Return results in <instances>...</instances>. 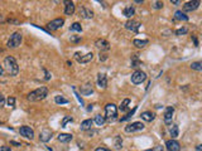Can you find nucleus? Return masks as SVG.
<instances>
[{
	"instance_id": "50",
	"label": "nucleus",
	"mask_w": 202,
	"mask_h": 151,
	"mask_svg": "<svg viewBox=\"0 0 202 151\" xmlns=\"http://www.w3.org/2000/svg\"><path fill=\"white\" fill-rule=\"evenodd\" d=\"M3 72H4V69H3V67L0 66V77H1V74H3Z\"/></svg>"
},
{
	"instance_id": "44",
	"label": "nucleus",
	"mask_w": 202,
	"mask_h": 151,
	"mask_svg": "<svg viewBox=\"0 0 202 151\" xmlns=\"http://www.w3.org/2000/svg\"><path fill=\"white\" fill-rule=\"evenodd\" d=\"M192 39H193V42H195V45L197 47V45H198V40H197V38H196L195 35H192Z\"/></svg>"
},
{
	"instance_id": "40",
	"label": "nucleus",
	"mask_w": 202,
	"mask_h": 151,
	"mask_svg": "<svg viewBox=\"0 0 202 151\" xmlns=\"http://www.w3.org/2000/svg\"><path fill=\"white\" fill-rule=\"evenodd\" d=\"M71 42H73V43H77V42H80L81 40V37H75V35H71Z\"/></svg>"
},
{
	"instance_id": "20",
	"label": "nucleus",
	"mask_w": 202,
	"mask_h": 151,
	"mask_svg": "<svg viewBox=\"0 0 202 151\" xmlns=\"http://www.w3.org/2000/svg\"><path fill=\"white\" fill-rule=\"evenodd\" d=\"M92 125H94L92 120H85V121L81 122V126H80V128H81V131H88V130H91Z\"/></svg>"
},
{
	"instance_id": "43",
	"label": "nucleus",
	"mask_w": 202,
	"mask_h": 151,
	"mask_svg": "<svg viewBox=\"0 0 202 151\" xmlns=\"http://www.w3.org/2000/svg\"><path fill=\"white\" fill-rule=\"evenodd\" d=\"M95 151H111L110 149H106V147H97Z\"/></svg>"
},
{
	"instance_id": "8",
	"label": "nucleus",
	"mask_w": 202,
	"mask_h": 151,
	"mask_svg": "<svg viewBox=\"0 0 202 151\" xmlns=\"http://www.w3.org/2000/svg\"><path fill=\"white\" fill-rule=\"evenodd\" d=\"M140 23H138V21H135V20H133V19H129L125 23V28L128 29V30H130V32H133V33H138L139 32V28H140Z\"/></svg>"
},
{
	"instance_id": "33",
	"label": "nucleus",
	"mask_w": 202,
	"mask_h": 151,
	"mask_svg": "<svg viewBox=\"0 0 202 151\" xmlns=\"http://www.w3.org/2000/svg\"><path fill=\"white\" fill-rule=\"evenodd\" d=\"M129 103H130V100H129V98H125L123 102H121V105L119 106V110H120V111H125Z\"/></svg>"
},
{
	"instance_id": "10",
	"label": "nucleus",
	"mask_w": 202,
	"mask_h": 151,
	"mask_svg": "<svg viewBox=\"0 0 202 151\" xmlns=\"http://www.w3.org/2000/svg\"><path fill=\"white\" fill-rule=\"evenodd\" d=\"M19 132H20V135L22 136H24V137H27V139H33L34 137V131L32 130V128L29 127V126H22L19 128Z\"/></svg>"
},
{
	"instance_id": "7",
	"label": "nucleus",
	"mask_w": 202,
	"mask_h": 151,
	"mask_svg": "<svg viewBox=\"0 0 202 151\" xmlns=\"http://www.w3.org/2000/svg\"><path fill=\"white\" fill-rule=\"evenodd\" d=\"M143 128H144V123L133 122V123H129L128 126H125V132L130 133V132H135V131H142Z\"/></svg>"
},
{
	"instance_id": "19",
	"label": "nucleus",
	"mask_w": 202,
	"mask_h": 151,
	"mask_svg": "<svg viewBox=\"0 0 202 151\" xmlns=\"http://www.w3.org/2000/svg\"><path fill=\"white\" fill-rule=\"evenodd\" d=\"M66 8H65V14L66 15H72L75 13V3L73 1H65Z\"/></svg>"
},
{
	"instance_id": "31",
	"label": "nucleus",
	"mask_w": 202,
	"mask_h": 151,
	"mask_svg": "<svg viewBox=\"0 0 202 151\" xmlns=\"http://www.w3.org/2000/svg\"><path fill=\"white\" fill-rule=\"evenodd\" d=\"M139 66H142V62L138 59V57H136V54H134V57H133V61H131V67L133 68H136V67H139Z\"/></svg>"
},
{
	"instance_id": "18",
	"label": "nucleus",
	"mask_w": 202,
	"mask_h": 151,
	"mask_svg": "<svg viewBox=\"0 0 202 151\" xmlns=\"http://www.w3.org/2000/svg\"><path fill=\"white\" fill-rule=\"evenodd\" d=\"M92 59H94V54H92V52H91V53H87V54H85V56L78 57V58H77V62H78V63L85 64V63L91 62Z\"/></svg>"
},
{
	"instance_id": "16",
	"label": "nucleus",
	"mask_w": 202,
	"mask_h": 151,
	"mask_svg": "<svg viewBox=\"0 0 202 151\" xmlns=\"http://www.w3.org/2000/svg\"><path fill=\"white\" fill-rule=\"evenodd\" d=\"M51 139H52V131L48 130V128H46V130H43L39 133V140L42 142H48Z\"/></svg>"
},
{
	"instance_id": "25",
	"label": "nucleus",
	"mask_w": 202,
	"mask_h": 151,
	"mask_svg": "<svg viewBox=\"0 0 202 151\" xmlns=\"http://www.w3.org/2000/svg\"><path fill=\"white\" fill-rule=\"evenodd\" d=\"M174 19H176V20L187 21V20H188V17H187V15H186L183 12H181V10H177V12L174 13Z\"/></svg>"
},
{
	"instance_id": "30",
	"label": "nucleus",
	"mask_w": 202,
	"mask_h": 151,
	"mask_svg": "<svg viewBox=\"0 0 202 151\" xmlns=\"http://www.w3.org/2000/svg\"><path fill=\"white\" fill-rule=\"evenodd\" d=\"M70 30L71 32H82V26L80 23H73L71 26H70Z\"/></svg>"
},
{
	"instance_id": "41",
	"label": "nucleus",
	"mask_w": 202,
	"mask_h": 151,
	"mask_svg": "<svg viewBox=\"0 0 202 151\" xmlns=\"http://www.w3.org/2000/svg\"><path fill=\"white\" fill-rule=\"evenodd\" d=\"M4 97H3V95L0 93V107H4Z\"/></svg>"
},
{
	"instance_id": "26",
	"label": "nucleus",
	"mask_w": 202,
	"mask_h": 151,
	"mask_svg": "<svg viewBox=\"0 0 202 151\" xmlns=\"http://www.w3.org/2000/svg\"><path fill=\"white\" fill-rule=\"evenodd\" d=\"M134 45L136 48H144L145 45H148V43H149V40H147V39H134Z\"/></svg>"
},
{
	"instance_id": "42",
	"label": "nucleus",
	"mask_w": 202,
	"mask_h": 151,
	"mask_svg": "<svg viewBox=\"0 0 202 151\" xmlns=\"http://www.w3.org/2000/svg\"><path fill=\"white\" fill-rule=\"evenodd\" d=\"M0 151H12V150H10L9 146H1L0 147Z\"/></svg>"
},
{
	"instance_id": "29",
	"label": "nucleus",
	"mask_w": 202,
	"mask_h": 151,
	"mask_svg": "<svg viewBox=\"0 0 202 151\" xmlns=\"http://www.w3.org/2000/svg\"><path fill=\"white\" fill-rule=\"evenodd\" d=\"M55 102L57 105H65V103H68V100L65 98L63 96H56L55 97Z\"/></svg>"
},
{
	"instance_id": "35",
	"label": "nucleus",
	"mask_w": 202,
	"mask_h": 151,
	"mask_svg": "<svg viewBox=\"0 0 202 151\" xmlns=\"http://www.w3.org/2000/svg\"><path fill=\"white\" fill-rule=\"evenodd\" d=\"M72 121H73V118H72L71 116H67V117H65V118L62 120V123H61V125H62V127H66L67 122H72Z\"/></svg>"
},
{
	"instance_id": "51",
	"label": "nucleus",
	"mask_w": 202,
	"mask_h": 151,
	"mask_svg": "<svg viewBox=\"0 0 202 151\" xmlns=\"http://www.w3.org/2000/svg\"><path fill=\"white\" fill-rule=\"evenodd\" d=\"M92 110V105H90L88 107H87V111H91Z\"/></svg>"
},
{
	"instance_id": "32",
	"label": "nucleus",
	"mask_w": 202,
	"mask_h": 151,
	"mask_svg": "<svg viewBox=\"0 0 202 151\" xmlns=\"http://www.w3.org/2000/svg\"><path fill=\"white\" fill-rule=\"evenodd\" d=\"M191 68L193 69V71H202V63L201 62H193L191 64Z\"/></svg>"
},
{
	"instance_id": "48",
	"label": "nucleus",
	"mask_w": 202,
	"mask_h": 151,
	"mask_svg": "<svg viewBox=\"0 0 202 151\" xmlns=\"http://www.w3.org/2000/svg\"><path fill=\"white\" fill-rule=\"evenodd\" d=\"M171 3H172V4H174V5H178V4H179V1H178V0H172Z\"/></svg>"
},
{
	"instance_id": "27",
	"label": "nucleus",
	"mask_w": 202,
	"mask_h": 151,
	"mask_svg": "<svg viewBox=\"0 0 202 151\" xmlns=\"http://www.w3.org/2000/svg\"><path fill=\"white\" fill-rule=\"evenodd\" d=\"M105 116H101V115H96L95 116V120H94V122L96 123L97 126H102L104 123H105Z\"/></svg>"
},
{
	"instance_id": "24",
	"label": "nucleus",
	"mask_w": 202,
	"mask_h": 151,
	"mask_svg": "<svg viewBox=\"0 0 202 151\" xmlns=\"http://www.w3.org/2000/svg\"><path fill=\"white\" fill-rule=\"evenodd\" d=\"M72 140V135L71 133H60L58 135V141L61 142H70Z\"/></svg>"
},
{
	"instance_id": "12",
	"label": "nucleus",
	"mask_w": 202,
	"mask_h": 151,
	"mask_svg": "<svg viewBox=\"0 0 202 151\" xmlns=\"http://www.w3.org/2000/svg\"><path fill=\"white\" fill-rule=\"evenodd\" d=\"M200 7V1L198 0H193V1H187L183 5V12H192L196 10Z\"/></svg>"
},
{
	"instance_id": "34",
	"label": "nucleus",
	"mask_w": 202,
	"mask_h": 151,
	"mask_svg": "<svg viewBox=\"0 0 202 151\" xmlns=\"http://www.w3.org/2000/svg\"><path fill=\"white\" fill-rule=\"evenodd\" d=\"M135 110H136V107H135V108H133V110H131L129 113H128V115H126L125 117H121V120H120V121H121V122H124V121H126V120H129V118H131V117H133V115H134Z\"/></svg>"
},
{
	"instance_id": "53",
	"label": "nucleus",
	"mask_w": 202,
	"mask_h": 151,
	"mask_svg": "<svg viewBox=\"0 0 202 151\" xmlns=\"http://www.w3.org/2000/svg\"><path fill=\"white\" fill-rule=\"evenodd\" d=\"M145 151H153V149H148V150H145Z\"/></svg>"
},
{
	"instance_id": "45",
	"label": "nucleus",
	"mask_w": 202,
	"mask_h": 151,
	"mask_svg": "<svg viewBox=\"0 0 202 151\" xmlns=\"http://www.w3.org/2000/svg\"><path fill=\"white\" fill-rule=\"evenodd\" d=\"M10 145H14V146H22V144L15 142V141H10Z\"/></svg>"
},
{
	"instance_id": "1",
	"label": "nucleus",
	"mask_w": 202,
	"mask_h": 151,
	"mask_svg": "<svg viewBox=\"0 0 202 151\" xmlns=\"http://www.w3.org/2000/svg\"><path fill=\"white\" fill-rule=\"evenodd\" d=\"M4 68H5V71H7V73L9 76H12V77H15V76L19 73V66H18V63L14 57L9 56L4 59Z\"/></svg>"
},
{
	"instance_id": "47",
	"label": "nucleus",
	"mask_w": 202,
	"mask_h": 151,
	"mask_svg": "<svg viewBox=\"0 0 202 151\" xmlns=\"http://www.w3.org/2000/svg\"><path fill=\"white\" fill-rule=\"evenodd\" d=\"M44 73H46V81H48V79L51 78V76H49V73H48V72H47V71H46V69H44Z\"/></svg>"
},
{
	"instance_id": "17",
	"label": "nucleus",
	"mask_w": 202,
	"mask_h": 151,
	"mask_svg": "<svg viewBox=\"0 0 202 151\" xmlns=\"http://www.w3.org/2000/svg\"><path fill=\"white\" fill-rule=\"evenodd\" d=\"M80 92H81L83 96H90L92 92H94V88H92V84L91 83H86V84H83L81 89H80Z\"/></svg>"
},
{
	"instance_id": "11",
	"label": "nucleus",
	"mask_w": 202,
	"mask_h": 151,
	"mask_svg": "<svg viewBox=\"0 0 202 151\" xmlns=\"http://www.w3.org/2000/svg\"><path fill=\"white\" fill-rule=\"evenodd\" d=\"M166 147L168 151H181V145L177 140H168L166 142Z\"/></svg>"
},
{
	"instance_id": "36",
	"label": "nucleus",
	"mask_w": 202,
	"mask_h": 151,
	"mask_svg": "<svg viewBox=\"0 0 202 151\" xmlns=\"http://www.w3.org/2000/svg\"><path fill=\"white\" fill-rule=\"evenodd\" d=\"M187 32H188L187 28H179L178 30H176V34H177V35H182V34H186Z\"/></svg>"
},
{
	"instance_id": "28",
	"label": "nucleus",
	"mask_w": 202,
	"mask_h": 151,
	"mask_svg": "<svg viewBox=\"0 0 202 151\" xmlns=\"http://www.w3.org/2000/svg\"><path fill=\"white\" fill-rule=\"evenodd\" d=\"M114 146H115V149H118V150H120L121 147H123V139H121V136H116L115 137Z\"/></svg>"
},
{
	"instance_id": "39",
	"label": "nucleus",
	"mask_w": 202,
	"mask_h": 151,
	"mask_svg": "<svg viewBox=\"0 0 202 151\" xmlns=\"http://www.w3.org/2000/svg\"><path fill=\"white\" fill-rule=\"evenodd\" d=\"M8 105L12 106V107L15 105V98H14V97H9V98H8Z\"/></svg>"
},
{
	"instance_id": "52",
	"label": "nucleus",
	"mask_w": 202,
	"mask_h": 151,
	"mask_svg": "<svg viewBox=\"0 0 202 151\" xmlns=\"http://www.w3.org/2000/svg\"><path fill=\"white\" fill-rule=\"evenodd\" d=\"M3 21H4V18L1 17V15H0V23H3Z\"/></svg>"
},
{
	"instance_id": "38",
	"label": "nucleus",
	"mask_w": 202,
	"mask_h": 151,
	"mask_svg": "<svg viewBox=\"0 0 202 151\" xmlns=\"http://www.w3.org/2000/svg\"><path fill=\"white\" fill-rule=\"evenodd\" d=\"M99 58H100L101 62H104V61H106V59H108V54H105V53H101V52H100Z\"/></svg>"
},
{
	"instance_id": "3",
	"label": "nucleus",
	"mask_w": 202,
	"mask_h": 151,
	"mask_svg": "<svg viewBox=\"0 0 202 151\" xmlns=\"http://www.w3.org/2000/svg\"><path fill=\"white\" fill-rule=\"evenodd\" d=\"M105 120L109 122H113L118 118V107H116L114 103H108L105 107Z\"/></svg>"
},
{
	"instance_id": "49",
	"label": "nucleus",
	"mask_w": 202,
	"mask_h": 151,
	"mask_svg": "<svg viewBox=\"0 0 202 151\" xmlns=\"http://www.w3.org/2000/svg\"><path fill=\"white\" fill-rule=\"evenodd\" d=\"M196 150H197V151H202V146H201V145H197V147H196Z\"/></svg>"
},
{
	"instance_id": "13",
	"label": "nucleus",
	"mask_w": 202,
	"mask_h": 151,
	"mask_svg": "<svg viewBox=\"0 0 202 151\" xmlns=\"http://www.w3.org/2000/svg\"><path fill=\"white\" fill-rule=\"evenodd\" d=\"M173 113H174V108H173V107H171V106L167 107L166 112H164V122H166V125H171V123H172Z\"/></svg>"
},
{
	"instance_id": "22",
	"label": "nucleus",
	"mask_w": 202,
	"mask_h": 151,
	"mask_svg": "<svg viewBox=\"0 0 202 151\" xmlns=\"http://www.w3.org/2000/svg\"><path fill=\"white\" fill-rule=\"evenodd\" d=\"M124 15L126 18H129V19H131L133 18V15L135 14V9H134V7H133V5H128V7L124 9Z\"/></svg>"
},
{
	"instance_id": "6",
	"label": "nucleus",
	"mask_w": 202,
	"mask_h": 151,
	"mask_svg": "<svg viewBox=\"0 0 202 151\" xmlns=\"http://www.w3.org/2000/svg\"><path fill=\"white\" fill-rule=\"evenodd\" d=\"M63 24H65V19H62V18H57L55 20H52L49 21L48 24H47V26H48V29L49 30H58V29H61Z\"/></svg>"
},
{
	"instance_id": "9",
	"label": "nucleus",
	"mask_w": 202,
	"mask_h": 151,
	"mask_svg": "<svg viewBox=\"0 0 202 151\" xmlns=\"http://www.w3.org/2000/svg\"><path fill=\"white\" fill-rule=\"evenodd\" d=\"M95 45H96L97 49H100V52L102 53L105 51H109L110 49V44H109V42L108 40H105V39H97L96 42H95Z\"/></svg>"
},
{
	"instance_id": "14",
	"label": "nucleus",
	"mask_w": 202,
	"mask_h": 151,
	"mask_svg": "<svg viewBox=\"0 0 202 151\" xmlns=\"http://www.w3.org/2000/svg\"><path fill=\"white\" fill-rule=\"evenodd\" d=\"M78 14H80V17L83 18V19H91L94 17V12H92V10L88 9V8H85V7L80 9Z\"/></svg>"
},
{
	"instance_id": "23",
	"label": "nucleus",
	"mask_w": 202,
	"mask_h": 151,
	"mask_svg": "<svg viewBox=\"0 0 202 151\" xmlns=\"http://www.w3.org/2000/svg\"><path fill=\"white\" fill-rule=\"evenodd\" d=\"M169 132H171V136H172V140H174L176 137H178V126L176 125V123H171L169 125Z\"/></svg>"
},
{
	"instance_id": "2",
	"label": "nucleus",
	"mask_w": 202,
	"mask_h": 151,
	"mask_svg": "<svg viewBox=\"0 0 202 151\" xmlns=\"http://www.w3.org/2000/svg\"><path fill=\"white\" fill-rule=\"evenodd\" d=\"M48 96V88L47 87H39L28 95V100L29 101H41L44 100L46 97Z\"/></svg>"
},
{
	"instance_id": "37",
	"label": "nucleus",
	"mask_w": 202,
	"mask_h": 151,
	"mask_svg": "<svg viewBox=\"0 0 202 151\" xmlns=\"http://www.w3.org/2000/svg\"><path fill=\"white\" fill-rule=\"evenodd\" d=\"M163 1H156V3H154V5H153V7H154V9H162L163 8Z\"/></svg>"
},
{
	"instance_id": "15",
	"label": "nucleus",
	"mask_w": 202,
	"mask_h": 151,
	"mask_svg": "<svg viewBox=\"0 0 202 151\" xmlns=\"http://www.w3.org/2000/svg\"><path fill=\"white\" fill-rule=\"evenodd\" d=\"M97 86L100 88H106V86H108V77H106L105 73L97 74Z\"/></svg>"
},
{
	"instance_id": "5",
	"label": "nucleus",
	"mask_w": 202,
	"mask_h": 151,
	"mask_svg": "<svg viewBox=\"0 0 202 151\" xmlns=\"http://www.w3.org/2000/svg\"><path fill=\"white\" fill-rule=\"evenodd\" d=\"M147 79V73L143 71H135L131 74V82L134 84H140Z\"/></svg>"
},
{
	"instance_id": "21",
	"label": "nucleus",
	"mask_w": 202,
	"mask_h": 151,
	"mask_svg": "<svg viewBox=\"0 0 202 151\" xmlns=\"http://www.w3.org/2000/svg\"><path fill=\"white\" fill-rule=\"evenodd\" d=\"M140 116H142L143 120L147 121V122H152V121L154 120V118H156V115H154L153 112H150V111H145V112H143Z\"/></svg>"
},
{
	"instance_id": "4",
	"label": "nucleus",
	"mask_w": 202,
	"mask_h": 151,
	"mask_svg": "<svg viewBox=\"0 0 202 151\" xmlns=\"http://www.w3.org/2000/svg\"><path fill=\"white\" fill-rule=\"evenodd\" d=\"M22 39H23V37H22V33L20 32H14V33L10 35L9 38V40H8V48H17L20 45V43H22Z\"/></svg>"
},
{
	"instance_id": "46",
	"label": "nucleus",
	"mask_w": 202,
	"mask_h": 151,
	"mask_svg": "<svg viewBox=\"0 0 202 151\" xmlns=\"http://www.w3.org/2000/svg\"><path fill=\"white\" fill-rule=\"evenodd\" d=\"M153 151H163V146H157L156 149H153Z\"/></svg>"
}]
</instances>
